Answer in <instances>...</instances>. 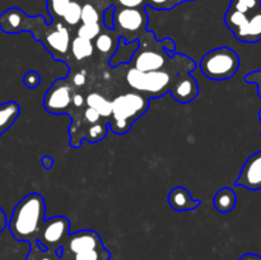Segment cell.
Wrapping results in <instances>:
<instances>
[{
  "instance_id": "8d00e7d4",
  "label": "cell",
  "mask_w": 261,
  "mask_h": 260,
  "mask_svg": "<svg viewBox=\"0 0 261 260\" xmlns=\"http://www.w3.org/2000/svg\"><path fill=\"white\" fill-rule=\"evenodd\" d=\"M8 226V218H7V214H5L4 209L0 206V233L7 228Z\"/></svg>"
},
{
  "instance_id": "4316f807",
  "label": "cell",
  "mask_w": 261,
  "mask_h": 260,
  "mask_svg": "<svg viewBox=\"0 0 261 260\" xmlns=\"http://www.w3.org/2000/svg\"><path fill=\"white\" fill-rule=\"evenodd\" d=\"M107 129H109V124H101V122L92 124V126L89 127L88 130L87 139L92 143L101 142V140L107 135Z\"/></svg>"
},
{
  "instance_id": "6da1fadb",
  "label": "cell",
  "mask_w": 261,
  "mask_h": 260,
  "mask_svg": "<svg viewBox=\"0 0 261 260\" xmlns=\"http://www.w3.org/2000/svg\"><path fill=\"white\" fill-rule=\"evenodd\" d=\"M45 212L46 204L40 194L25 195L14 206L10 221L8 222L12 236L18 241L35 244L45 223Z\"/></svg>"
},
{
  "instance_id": "7a4b0ae2",
  "label": "cell",
  "mask_w": 261,
  "mask_h": 260,
  "mask_svg": "<svg viewBox=\"0 0 261 260\" xmlns=\"http://www.w3.org/2000/svg\"><path fill=\"white\" fill-rule=\"evenodd\" d=\"M188 73L182 69H160L153 71H139L132 68L126 73L127 84L138 93L143 94L147 98L150 97H161L171 91L175 84L178 74Z\"/></svg>"
},
{
  "instance_id": "d6986e66",
  "label": "cell",
  "mask_w": 261,
  "mask_h": 260,
  "mask_svg": "<svg viewBox=\"0 0 261 260\" xmlns=\"http://www.w3.org/2000/svg\"><path fill=\"white\" fill-rule=\"evenodd\" d=\"M119 45V37L111 31L110 32H101L94 40V47L101 54H112L116 51Z\"/></svg>"
},
{
  "instance_id": "9c48e42d",
  "label": "cell",
  "mask_w": 261,
  "mask_h": 260,
  "mask_svg": "<svg viewBox=\"0 0 261 260\" xmlns=\"http://www.w3.org/2000/svg\"><path fill=\"white\" fill-rule=\"evenodd\" d=\"M167 60H170L167 51L163 48L157 50L150 46H145V47L139 46L133 55L132 63L133 68L138 69L139 71H153L166 68Z\"/></svg>"
},
{
  "instance_id": "e575fe53",
  "label": "cell",
  "mask_w": 261,
  "mask_h": 260,
  "mask_svg": "<svg viewBox=\"0 0 261 260\" xmlns=\"http://www.w3.org/2000/svg\"><path fill=\"white\" fill-rule=\"evenodd\" d=\"M71 81H73V84L75 87H82L86 84V75L83 73H75Z\"/></svg>"
},
{
  "instance_id": "44dd1931",
  "label": "cell",
  "mask_w": 261,
  "mask_h": 260,
  "mask_svg": "<svg viewBox=\"0 0 261 260\" xmlns=\"http://www.w3.org/2000/svg\"><path fill=\"white\" fill-rule=\"evenodd\" d=\"M246 14H244V13L241 12H237V10L234 9H231V8H228L226 15H224V23H226L227 27H228L233 33L236 32L237 30H240V28L246 23Z\"/></svg>"
},
{
  "instance_id": "7402d4cb",
  "label": "cell",
  "mask_w": 261,
  "mask_h": 260,
  "mask_svg": "<svg viewBox=\"0 0 261 260\" xmlns=\"http://www.w3.org/2000/svg\"><path fill=\"white\" fill-rule=\"evenodd\" d=\"M70 2L71 0H47L46 2V8H47L51 22L59 20L60 18L63 19L64 13H65L66 8H68Z\"/></svg>"
},
{
  "instance_id": "484cf974",
  "label": "cell",
  "mask_w": 261,
  "mask_h": 260,
  "mask_svg": "<svg viewBox=\"0 0 261 260\" xmlns=\"http://www.w3.org/2000/svg\"><path fill=\"white\" fill-rule=\"evenodd\" d=\"M101 33V27H99V23H93V24H83L79 25L78 31H76V36L84 40H96L97 36Z\"/></svg>"
},
{
  "instance_id": "d4e9b609",
  "label": "cell",
  "mask_w": 261,
  "mask_h": 260,
  "mask_svg": "<svg viewBox=\"0 0 261 260\" xmlns=\"http://www.w3.org/2000/svg\"><path fill=\"white\" fill-rule=\"evenodd\" d=\"M111 254L105 247L89 250V251L79 252L74 255V260H109Z\"/></svg>"
},
{
  "instance_id": "ac0fdd59",
  "label": "cell",
  "mask_w": 261,
  "mask_h": 260,
  "mask_svg": "<svg viewBox=\"0 0 261 260\" xmlns=\"http://www.w3.org/2000/svg\"><path fill=\"white\" fill-rule=\"evenodd\" d=\"M86 103L88 107L96 110L101 117H110L112 112V103L111 101L105 98L102 94L96 93H89L86 98Z\"/></svg>"
},
{
  "instance_id": "4fadbf2b",
  "label": "cell",
  "mask_w": 261,
  "mask_h": 260,
  "mask_svg": "<svg viewBox=\"0 0 261 260\" xmlns=\"http://www.w3.org/2000/svg\"><path fill=\"white\" fill-rule=\"evenodd\" d=\"M168 205L176 212H188L195 211L200 206L201 201L199 199H194L189 190L184 186H176L170 191L167 196Z\"/></svg>"
},
{
  "instance_id": "ffe728a7",
  "label": "cell",
  "mask_w": 261,
  "mask_h": 260,
  "mask_svg": "<svg viewBox=\"0 0 261 260\" xmlns=\"http://www.w3.org/2000/svg\"><path fill=\"white\" fill-rule=\"evenodd\" d=\"M229 8L250 17L261 9V0H231Z\"/></svg>"
},
{
  "instance_id": "d6a6232c",
  "label": "cell",
  "mask_w": 261,
  "mask_h": 260,
  "mask_svg": "<svg viewBox=\"0 0 261 260\" xmlns=\"http://www.w3.org/2000/svg\"><path fill=\"white\" fill-rule=\"evenodd\" d=\"M83 116H84V119L89 122V124H97V122L99 121V117H101L96 110L92 109V107H88V106H87V109L84 110Z\"/></svg>"
},
{
  "instance_id": "ab89813d",
  "label": "cell",
  "mask_w": 261,
  "mask_h": 260,
  "mask_svg": "<svg viewBox=\"0 0 261 260\" xmlns=\"http://www.w3.org/2000/svg\"><path fill=\"white\" fill-rule=\"evenodd\" d=\"M259 117H260V122H261V110H260V112H259Z\"/></svg>"
},
{
  "instance_id": "f546056e",
  "label": "cell",
  "mask_w": 261,
  "mask_h": 260,
  "mask_svg": "<svg viewBox=\"0 0 261 260\" xmlns=\"http://www.w3.org/2000/svg\"><path fill=\"white\" fill-rule=\"evenodd\" d=\"M23 83L27 88H37L41 84V75L36 70H30L23 75Z\"/></svg>"
},
{
  "instance_id": "83f0119b",
  "label": "cell",
  "mask_w": 261,
  "mask_h": 260,
  "mask_svg": "<svg viewBox=\"0 0 261 260\" xmlns=\"http://www.w3.org/2000/svg\"><path fill=\"white\" fill-rule=\"evenodd\" d=\"M81 22L83 24H93V23L99 22V14L97 12L96 8L92 4L87 3L82 7V14H81Z\"/></svg>"
},
{
  "instance_id": "1f68e13d",
  "label": "cell",
  "mask_w": 261,
  "mask_h": 260,
  "mask_svg": "<svg viewBox=\"0 0 261 260\" xmlns=\"http://www.w3.org/2000/svg\"><path fill=\"white\" fill-rule=\"evenodd\" d=\"M245 82H246V83L255 84V86L257 87V93H259V97L261 99V70H255L246 74V75H245Z\"/></svg>"
},
{
  "instance_id": "ba28073f",
  "label": "cell",
  "mask_w": 261,
  "mask_h": 260,
  "mask_svg": "<svg viewBox=\"0 0 261 260\" xmlns=\"http://www.w3.org/2000/svg\"><path fill=\"white\" fill-rule=\"evenodd\" d=\"M71 105V89L65 79H58L43 97V107L50 114H66Z\"/></svg>"
},
{
  "instance_id": "f35d334b",
  "label": "cell",
  "mask_w": 261,
  "mask_h": 260,
  "mask_svg": "<svg viewBox=\"0 0 261 260\" xmlns=\"http://www.w3.org/2000/svg\"><path fill=\"white\" fill-rule=\"evenodd\" d=\"M240 260H261V256L257 254H251V252H249V254H244L241 257H240Z\"/></svg>"
},
{
  "instance_id": "52a82bcc",
  "label": "cell",
  "mask_w": 261,
  "mask_h": 260,
  "mask_svg": "<svg viewBox=\"0 0 261 260\" xmlns=\"http://www.w3.org/2000/svg\"><path fill=\"white\" fill-rule=\"evenodd\" d=\"M70 221L66 217L55 216L45 221L36 244L42 250L56 251L63 247L70 233Z\"/></svg>"
},
{
  "instance_id": "5b68a950",
  "label": "cell",
  "mask_w": 261,
  "mask_h": 260,
  "mask_svg": "<svg viewBox=\"0 0 261 260\" xmlns=\"http://www.w3.org/2000/svg\"><path fill=\"white\" fill-rule=\"evenodd\" d=\"M199 68L211 81H227L239 70L240 56L229 47L213 48L201 58Z\"/></svg>"
},
{
  "instance_id": "30bf717a",
  "label": "cell",
  "mask_w": 261,
  "mask_h": 260,
  "mask_svg": "<svg viewBox=\"0 0 261 260\" xmlns=\"http://www.w3.org/2000/svg\"><path fill=\"white\" fill-rule=\"evenodd\" d=\"M105 247L102 240L97 232L92 229H82V231L70 233L64 244V252H71V254H79V252L89 251V250L101 249Z\"/></svg>"
},
{
  "instance_id": "8fae6325",
  "label": "cell",
  "mask_w": 261,
  "mask_h": 260,
  "mask_svg": "<svg viewBox=\"0 0 261 260\" xmlns=\"http://www.w3.org/2000/svg\"><path fill=\"white\" fill-rule=\"evenodd\" d=\"M236 186L249 189V190H260L261 189V152H256L246 160L239 178L234 183Z\"/></svg>"
},
{
  "instance_id": "3957f363",
  "label": "cell",
  "mask_w": 261,
  "mask_h": 260,
  "mask_svg": "<svg viewBox=\"0 0 261 260\" xmlns=\"http://www.w3.org/2000/svg\"><path fill=\"white\" fill-rule=\"evenodd\" d=\"M112 103V120L110 127L117 135L126 134L135 121L145 114L149 107V98L138 92L117 96Z\"/></svg>"
},
{
  "instance_id": "d590c367",
  "label": "cell",
  "mask_w": 261,
  "mask_h": 260,
  "mask_svg": "<svg viewBox=\"0 0 261 260\" xmlns=\"http://www.w3.org/2000/svg\"><path fill=\"white\" fill-rule=\"evenodd\" d=\"M84 102H86V99L83 98V96L79 93H75L74 96H71V105H73L74 107H82L84 105Z\"/></svg>"
},
{
  "instance_id": "277c9868",
  "label": "cell",
  "mask_w": 261,
  "mask_h": 260,
  "mask_svg": "<svg viewBox=\"0 0 261 260\" xmlns=\"http://www.w3.org/2000/svg\"><path fill=\"white\" fill-rule=\"evenodd\" d=\"M53 27V22L48 24L42 15L28 17L23 10L18 8H10L0 14V30L3 32L19 33L28 31L32 33L35 40L42 42L43 46L47 42Z\"/></svg>"
},
{
  "instance_id": "e0dca14e",
  "label": "cell",
  "mask_w": 261,
  "mask_h": 260,
  "mask_svg": "<svg viewBox=\"0 0 261 260\" xmlns=\"http://www.w3.org/2000/svg\"><path fill=\"white\" fill-rule=\"evenodd\" d=\"M70 54L76 60H83V59L91 58L94 53V46L92 41L84 40L76 36L75 38L70 41Z\"/></svg>"
},
{
  "instance_id": "5bb4252c",
  "label": "cell",
  "mask_w": 261,
  "mask_h": 260,
  "mask_svg": "<svg viewBox=\"0 0 261 260\" xmlns=\"http://www.w3.org/2000/svg\"><path fill=\"white\" fill-rule=\"evenodd\" d=\"M233 35L241 42L255 43L261 41V9L247 17L246 23Z\"/></svg>"
},
{
  "instance_id": "836d02e7",
  "label": "cell",
  "mask_w": 261,
  "mask_h": 260,
  "mask_svg": "<svg viewBox=\"0 0 261 260\" xmlns=\"http://www.w3.org/2000/svg\"><path fill=\"white\" fill-rule=\"evenodd\" d=\"M121 8H145V0H117Z\"/></svg>"
},
{
  "instance_id": "9a60e30c",
  "label": "cell",
  "mask_w": 261,
  "mask_h": 260,
  "mask_svg": "<svg viewBox=\"0 0 261 260\" xmlns=\"http://www.w3.org/2000/svg\"><path fill=\"white\" fill-rule=\"evenodd\" d=\"M237 203V196L233 189L231 188H222L221 190L217 191L213 199V205L219 213H229L234 209Z\"/></svg>"
},
{
  "instance_id": "f1b7e54d",
  "label": "cell",
  "mask_w": 261,
  "mask_h": 260,
  "mask_svg": "<svg viewBox=\"0 0 261 260\" xmlns=\"http://www.w3.org/2000/svg\"><path fill=\"white\" fill-rule=\"evenodd\" d=\"M188 0H145V7H150L157 10H170L173 9L176 5L185 3Z\"/></svg>"
},
{
  "instance_id": "74e56055",
  "label": "cell",
  "mask_w": 261,
  "mask_h": 260,
  "mask_svg": "<svg viewBox=\"0 0 261 260\" xmlns=\"http://www.w3.org/2000/svg\"><path fill=\"white\" fill-rule=\"evenodd\" d=\"M41 163H42L45 170H50L54 166V158L51 157V155H43V157L41 158Z\"/></svg>"
},
{
  "instance_id": "7c38bea8",
  "label": "cell",
  "mask_w": 261,
  "mask_h": 260,
  "mask_svg": "<svg viewBox=\"0 0 261 260\" xmlns=\"http://www.w3.org/2000/svg\"><path fill=\"white\" fill-rule=\"evenodd\" d=\"M170 92L173 99H176L177 102L189 103L198 97L199 87L194 76H191L189 73H181L176 78L175 84Z\"/></svg>"
},
{
  "instance_id": "8992f818",
  "label": "cell",
  "mask_w": 261,
  "mask_h": 260,
  "mask_svg": "<svg viewBox=\"0 0 261 260\" xmlns=\"http://www.w3.org/2000/svg\"><path fill=\"white\" fill-rule=\"evenodd\" d=\"M148 15L145 8H117L115 7L114 30L117 37L125 38V42L138 41V33L147 31Z\"/></svg>"
},
{
  "instance_id": "4dcf8cb0",
  "label": "cell",
  "mask_w": 261,
  "mask_h": 260,
  "mask_svg": "<svg viewBox=\"0 0 261 260\" xmlns=\"http://www.w3.org/2000/svg\"><path fill=\"white\" fill-rule=\"evenodd\" d=\"M114 14H115V5H110L109 8L105 9L102 20H103L105 27H106L109 31L114 30Z\"/></svg>"
},
{
  "instance_id": "2e32d148",
  "label": "cell",
  "mask_w": 261,
  "mask_h": 260,
  "mask_svg": "<svg viewBox=\"0 0 261 260\" xmlns=\"http://www.w3.org/2000/svg\"><path fill=\"white\" fill-rule=\"evenodd\" d=\"M20 114V106L14 101L0 105V137L12 126Z\"/></svg>"
},
{
  "instance_id": "cb8c5ba5",
  "label": "cell",
  "mask_w": 261,
  "mask_h": 260,
  "mask_svg": "<svg viewBox=\"0 0 261 260\" xmlns=\"http://www.w3.org/2000/svg\"><path fill=\"white\" fill-rule=\"evenodd\" d=\"M60 257L56 255L55 251L51 250H42L38 247V245L32 244L31 245V252L27 255V260H59Z\"/></svg>"
},
{
  "instance_id": "603a6c76",
  "label": "cell",
  "mask_w": 261,
  "mask_h": 260,
  "mask_svg": "<svg viewBox=\"0 0 261 260\" xmlns=\"http://www.w3.org/2000/svg\"><path fill=\"white\" fill-rule=\"evenodd\" d=\"M81 14H82V5L75 0H71L69 3L68 8H66L65 13L63 15V20L66 25H76L81 22Z\"/></svg>"
}]
</instances>
